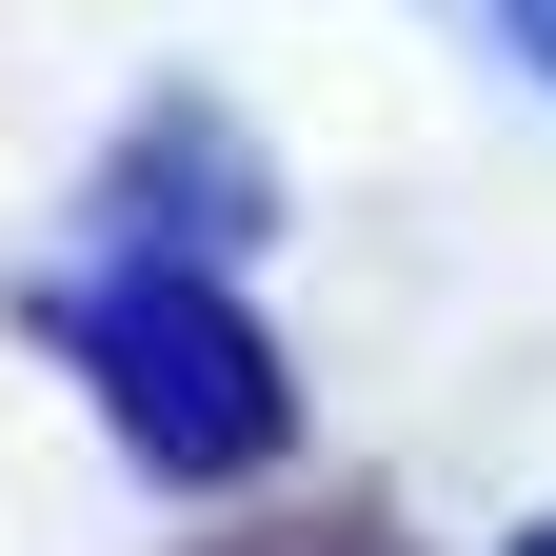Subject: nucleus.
<instances>
[{"mask_svg":"<svg viewBox=\"0 0 556 556\" xmlns=\"http://www.w3.org/2000/svg\"><path fill=\"white\" fill-rule=\"evenodd\" d=\"M60 358L100 378V417L160 477H258L278 457V417H299V378H278V338L219 299L199 258H100V278H60Z\"/></svg>","mask_w":556,"mask_h":556,"instance_id":"obj_1","label":"nucleus"},{"mask_svg":"<svg viewBox=\"0 0 556 556\" xmlns=\"http://www.w3.org/2000/svg\"><path fill=\"white\" fill-rule=\"evenodd\" d=\"M517 556H556V536H517Z\"/></svg>","mask_w":556,"mask_h":556,"instance_id":"obj_4","label":"nucleus"},{"mask_svg":"<svg viewBox=\"0 0 556 556\" xmlns=\"http://www.w3.org/2000/svg\"><path fill=\"white\" fill-rule=\"evenodd\" d=\"M199 556H397L378 517H258V536H199Z\"/></svg>","mask_w":556,"mask_h":556,"instance_id":"obj_2","label":"nucleus"},{"mask_svg":"<svg viewBox=\"0 0 556 556\" xmlns=\"http://www.w3.org/2000/svg\"><path fill=\"white\" fill-rule=\"evenodd\" d=\"M497 21H517V60H536V80H556V0H497Z\"/></svg>","mask_w":556,"mask_h":556,"instance_id":"obj_3","label":"nucleus"}]
</instances>
